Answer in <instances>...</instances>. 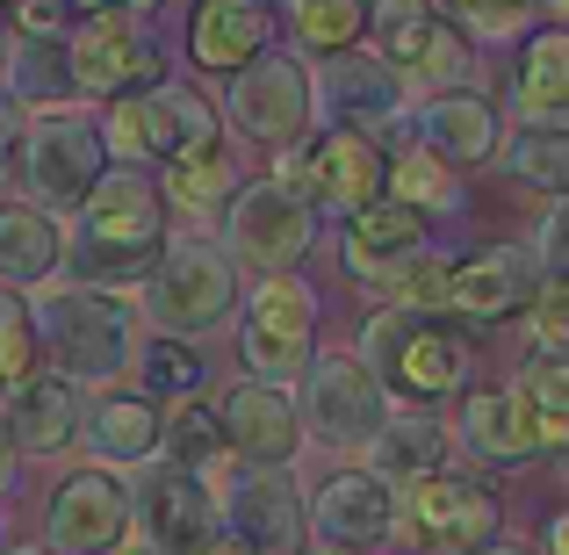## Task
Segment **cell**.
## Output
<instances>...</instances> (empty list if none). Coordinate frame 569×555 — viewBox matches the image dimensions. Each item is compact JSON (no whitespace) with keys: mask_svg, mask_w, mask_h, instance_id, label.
I'll return each mask as SVG.
<instances>
[{"mask_svg":"<svg viewBox=\"0 0 569 555\" xmlns=\"http://www.w3.org/2000/svg\"><path fill=\"white\" fill-rule=\"evenodd\" d=\"M231 310H238V267L217 238H181L144 275V318L159 325V339H181L188 347V339L231 325Z\"/></svg>","mask_w":569,"mask_h":555,"instance_id":"obj_4","label":"cell"},{"mask_svg":"<svg viewBox=\"0 0 569 555\" xmlns=\"http://www.w3.org/2000/svg\"><path fill=\"white\" fill-rule=\"evenodd\" d=\"M159 447H167L173 469L202 476V484L231 476V447H223V426H217V412H209L202 397H181L173 418H159Z\"/></svg>","mask_w":569,"mask_h":555,"instance_id":"obj_31","label":"cell"},{"mask_svg":"<svg viewBox=\"0 0 569 555\" xmlns=\"http://www.w3.org/2000/svg\"><path fill=\"white\" fill-rule=\"evenodd\" d=\"M109 174V145H101V123L80 109H43L37 123L22 130V188L37 195L29 209L58 217V209H80L87 188Z\"/></svg>","mask_w":569,"mask_h":555,"instance_id":"obj_6","label":"cell"},{"mask_svg":"<svg viewBox=\"0 0 569 555\" xmlns=\"http://www.w3.org/2000/svg\"><path fill=\"white\" fill-rule=\"evenodd\" d=\"M138 375L159 389V397H194V383H202V361H194L181 339H159V347L144 354V368H138Z\"/></svg>","mask_w":569,"mask_h":555,"instance_id":"obj_41","label":"cell"},{"mask_svg":"<svg viewBox=\"0 0 569 555\" xmlns=\"http://www.w3.org/2000/svg\"><path fill=\"white\" fill-rule=\"evenodd\" d=\"M130 527L152 534V555H202L217 542V490L202 476L173 469L167 455L144 462V476L130 484Z\"/></svg>","mask_w":569,"mask_h":555,"instance_id":"obj_12","label":"cell"},{"mask_svg":"<svg viewBox=\"0 0 569 555\" xmlns=\"http://www.w3.org/2000/svg\"><path fill=\"white\" fill-rule=\"evenodd\" d=\"M14 476H22V455H14V440H8V418H0V498L14 490Z\"/></svg>","mask_w":569,"mask_h":555,"instance_id":"obj_47","label":"cell"},{"mask_svg":"<svg viewBox=\"0 0 569 555\" xmlns=\"http://www.w3.org/2000/svg\"><path fill=\"white\" fill-rule=\"evenodd\" d=\"M411 527L426 534L432 548L469 555V548L498 542L505 505H498V490H490V484H476L469 469H432L426 484H411Z\"/></svg>","mask_w":569,"mask_h":555,"instance_id":"obj_17","label":"cell"},{"mask_svg":"<svg viewBox=\"0 0 569 555\" xmlns=\"http://www.w3.org/2000/svg\"><path fill=\"white\" fill-rule=\"evenodd\" d=\"M0 555H43V542H8Z\"/></svg>","mask_w":569,"mask_h":555,"instance_id":"obj_51","label":"cell"},{"mask_svg":"<svg viewBox=\"0 0 569 555\" xmlns=\"http://www.w3.org/2000/svg\"><path fill=\"white\" fill-rule=\"evenodd\" d=\"M389 202H403V209H418V217H447V209L461 202V188H455V174L440 167L432 152H418V145H403L397 159H389Z\"/></svg>","mask_w":569,"mask_h":555,"instance_id":"obj_36","label":"cell"},{"mask_svg":"<svg viewBox=\"0 0 569 555\" xmlns=\"http://www.w3.org/2000/svg\"><path fill=\"white\" fill-rule=\"evenodd\" d=\"M37 361H43V347H37V325H29V304L14 289H0V389L29 383Z\"/></svg>","mask_w":569,"mask_h":555,"instance_id":"obj_38","label":"cell"},{"mask_svg":"<svg viewBox=\"0 0 569 555\" xmlns=\"http://www.w3.org/2000/svg\"><path fill=\"white\" fill-rule=\"evenodd\" d=\"M0 548H8V542H0Z\"/></svg>","mask_w":569,"mask_h":555,"instance_id":"obj_53","label":"cell"},{"mask_svg":"<svg viewBox=\"0 0 569 555\" xmlns=\"http://www.w3.org/2000/svg\"><path fill=\"white\" fill-rule=\"evenodd\" d=\"M72 8H87V14H130V22H138V14H152L159 0H72Z\"/></svg>","mask_w":569,"mask_h":555,"instance_id":"obj_46","label":"cell"},{"mask_svg":"<svg viewBox=\"0 0 569 555\" xmlns=\"http://www.w3.org/2000/svg\"><path fill=\"white\" fill-rule=\"evenodd\" d=\"M505 167H512V181L556 195V202H569V130L556 123H533L512 138V152H505Z\"/></svg>","mask_w":569,"mask_h":555,"instance_id":"obj_37","label":"cell"},{"mask_svg":"<svg viewBox=\"0 0 569 555\" xmlns=\"http://www.w3.org/2000/svg\"><path fill=\"white\" fill-rule=\"evenodd\" d=\"M274 181L303 188L310 202H332L347 209V217H361L368 202H382V181H389V152L376 138H353V130H325V138H303L289 145V159H281Z\"/></svg>","mask_w":569,"mask_h":555,"instance_id":"obj_11","label":"cell"},{"mask_svg":"<svg viewBox=\"0 0 569 555\" xmlns=\"http://www.w3.org/2000/svg\"><path fill=\"white\" fill-rule=\"evenodd\" d=\"M66 267V231H58V217H43V209L29 202H8L0 209V289H43V281Z\"/></svg>","mask_w":569,"mask_h":555,"instance_id":"obj_28","label":"cell"},{"mask_svg":"<svg viewBox=\"0 0 569 555\" xmlns=\"http://www.w3.org/2000/svg\"><path fill=\"white\" fill-rule=\"evenodd\" d=\"M440 8L432 0H368V37H376V66H389L397 80H411L418 58L432 51V37H440Z\"/></svg>","mask_w":569,"mask_h":555,"instance_id":"obj_30","label":"cell"},{"mask_svg":"<svg viewBox=\"0 0 569 555\" xmlns=\"http://www.w3.org/2000/svg\"><path fill=\"white\" fill-rule=\"evenodd\" d=\"M144 555H152V548H144Z\"/></svg>","mask_w":569,"mask_h":555,"instance_id":"obj_52","label":"cell"},{"mask_svg":"<svg viewBox=\"0 0 569 555\" xmlns=\"http://www.w3.org/2000/svg\"><path fill=\"white\" fill-rule=\"evenodd\" d=\"M231 123L246 130L252 145L289 152V145H303V130L318 123V80L281 51L252 58V66L231 80Z\"/></svg>","mask_w":569,"mask_h":555,"instance_id":"obj_13","label":"cell"},{"mask_svg":"<svg viewBox=\"0 0 569 555\" xmlns=\"http://www.w3.org/2000/svg\"><path fill=\"white\" fill-rule=\"evenodd\" d=\"M512 397L527 404L533 418H541L548 455H562V447H569V354H533V361L519 368Z\"/></svg>","mask_w":569,"mask_h":555,"instance_id":"obj_35","label":"cell"},{"mask_svg":"<svg viewBox=\"0 0 569 555\" xmlns=\"http://www.w3.org/2000/svg\"><path fill=\"white\" fill-rule=\"evenodd\" d=\"M58 14H66V0H14L22 37H58Z\"/></svg>","mask_w":569,"mask_h":555,"instance_id":"obj_44","label":"cell"},{"mask_svg":"<svg viewBox=\"0 0 569 555\" xmlns=\"http://www.w3.org/2000/svg\"><path fill=\"white\" fill-rule=\"evenodd\" d=\"M202 555H252V548H238V542H223V534H217V542H209Z\"/></svg>","mask_w":569,"mask_h":555,"instance_id":"obj_50","label":"cell"},{"mask_svg":"<svg viewBox=\"0 0 569 555\" xmlns=\"http://www.w3.org/2000/svg\"><path fill=\"white\" fill-rule=\"evenodd\" d=\"M533 260L548 267V275H569V202L548 209V224H541V246H533Z\"/></svg>","mask_w":569,"mask_h":555,"instance_id":"obj_43","label":"cell"},{"mask_svg":"<svg viewBox=\"0 0 569 555\" xmlns=\"http://www.w3.org/2000/svg\"><path fill=\"white\" fill-rule=\"evenodd\" d=\"M361 368L376 375L382 389L411 404L455 397L469 383V347L447 318H426V310H376L361 333Z\"/></svg>","mask_w":569,"mask_h":555,"instance_id":"obj_3","label":"cell"},{"mask_svg":"<svg viewBox=\"0 0 569 555\" xmlns=\"http://www.w3.org/2000/svg\"><path fill=\"white\" fill-rule=\"evenodd\" d=\"M447 8H455L461 22L476 29V37H490V43H498V37H519V22H527V8H533V0H447Z\"/></svg>","mask_w":569,"mask_h":555,"instance_id":"obj_42","label":"cell"},{"mask_svg":"<svg viewBox=\"0 0 569 555\" xmlns=\"http://www.w3.org/2000/svg\"><path fill=\"white\" fill-rule=\"evenodd\" d=\"M130 542V484L116 469H80L58 484L43 519V555H123Z\"/></svg>","mask_w":569,"mask_h":555,"instance_id":"obj_15","label":"cell"},{"mask_svg":"<svg viewBox=\"0 0 569 555\" xmlns=\"http://www.w3.org/2000/svg\"><path fill=\"white\" fill-rule=\"evenodd\" d=\"M72 95V58L66 37H14L8 51V101H66Z\"/></svg>","mask_w":569,"mask_h":555,"instance_id":"obj_34","label":"cell"},{"mask_svg":"<svg viewBox=\"0 0 569 555\" xmlns=\"http://www.w3.org/2000/svg\"><path fill=\"white\" fill-rule=\"evenodd\" d=\"M368 462H376V484L389 490H411V484H426L432 469H447V418H432V412H389L382 418V433L368 440Z\"/></svg>","mask_w":569,"mask_h":555,"instance_id":"obj_26","label":"cell"},{"mask_svg":"<svg viewBox=\"0 0 569 555\" xmlns=\"http://www.w3.org/2000/svg\"><path fill=\"white\" fill-rule=\"evenodd\" d=\"M411 130H418V152H432L447 174L455 167H483V159H498V138H505V123H498V109H490V95H476V87H455V95H432L426 109L411 116Z\"/></svg>","mask_w":569,"mask_h":555,"instance_id":"obj_21","label":"cell"},{"mask_svg":"<svg viewBox=\"0 0 569 555\" xmlns=\"http://www.w3.org/2000/svg\"><path fill=\"white\" fill-rule=\"evenodd\" d=\"M238 347H246L252 383L289 389V375L318 361V289L303 275H267L238 318Z\"/></svg>","mask_w":569,"mask_h":555,"instance_id":"obj_7","label":"cell"},{"mask_svg":"<svg viewBox=\"0 0 569 555\" xmlns=\"http://www.w3.org/2000/svg\"><path fill=\"white\" fill-rule=\"evenodd\" d=\"M223 195H238V167H231V152H223L217 138L159 167V202H173V209H194V217H202V209L223 202Z\"/></svg>","mask_w":569,"mask_h":555,"instance_id":"obj_32","label":"cell"},{"mask_svg":"<svg viewBox=\"0 0 569 555\" xmlns=\"http://www.w3.org/2000/svg\"><path fill=\"white\" fill-rule=\"evenodd\" d=\"M318 224H325V209L310 202L303 188H289V181L267 174V181H246L231 195L223 252H231V267L252 260L260 275H296V260L318 246Z\"/></svg>","mask_w":569,"mask_h":555,"instance_id":"obj_5","label":"cell"},{"mask_svg":"<svg viewBox=\"0 0 569 555\" xmlns=\"http://www.w3.org/2000/svg\"><path fill=\"white\" fill-rule=\"evenodd\" d=\"M217 527H223V542H238V548H252V555H303V542H310L303 490L289 484V469L223 476Z\"/></svg>","mask_w":569,"mask_h":555,"instance_id":"obj_14","label":"cell"},{"mask_svg":"<svg viewBox=\"0 0 569 555\" xmlns=\"http://www.w3.org/2000/svg\"><path fill=\"white\" fill-rule=\"evenodd\" d=\"M281 14L310 58H347L368 37V0H281Z\"/></svg>","mask_w":569,"mask_h":555,"instance_id":"obj_33","label":"cell"},{"mask_svg":"<svg viewBox=\"0 0 569 555\" xmlns=\"http://www.w3.org/2000/svg\"><path fill=\"white\" fill-rule=\"evenodd\" d=\"M303 519L325 542V555H361V548L389 542V527H397V490L376 484L368 469H339V476L318 484V498L303 505Z\"/></svg>","mask_w":569,"mask_h":555,"instance_id":"obj_18","label":"cell"},{"mask_svg":"<svg viewBox=\"0 0 569 555\" xmlns=\"http://www.w3.org/2000/svg\"><path fill=\"white\" fill-rule=\"evenodd\" d=\"M80 440L94 447V469H144L159 455V404L144 397H101L80 418Z\"/></svg>","mask_w":569,"mask_h":555,"instance_id":"obj_27","label":"cell"},{"mask_svg":"<svg viewBox=\"0 0 569 555\" xmlns=\"http://www.w3.org/2000/svg\"><path fill=\"white\" fill-rule=\"evenodd\" d=\"M440 281H447V260H432V252H418V260H403L397 275H382L389 289V310H440Z\"/></svg>","mask_w":569,"mask_h":555,"instance_id":"obj_40","label":"cell"},{"mask_svg":"<svg viewBox=\"0 0 569 555\" xmlns=\"http://www.w3.org/2000/svg\"><path fill=\"white\" fill-rule=\"evenodd\" d=\"M14 152H22V116H14V101L0 95V174L14 167Z\"/></svg>","mask_w":569,"mask_h":555,"instance_id":"obj_45","label":"cell"},{"mask_svg":"<svg viewBox=\"0 0 569 555\" xmlns=\"http://www.w3.org/2000/svg\"><path fill=\"white\" fill-rule=\"evenodd\" d=\"M159 238H167V202L144 167H109L80 202V231H72L66 260L80 267V289H109L152 267Z\"/></svg>","mask_w":569,"mask_h":555,"instance_id":"obj_1","label":"cell"},{"mask_svg":"<svg viewBox=\"0 0 569 555\" xmlns=\"http://www.w3.org/2000/svg\"><path fill=\"white\" fill-rule=\"evenodd\" d=\"M8 440H14V455H58V447H72L80 440V418H87V404H80V389L66 383V375H29V383H14L8 389Z\"/></svg>","mask_w":569,"mask_h":555,"instance_id":"obj_23","label":"cell"},{"mask_svg":"<svg viewBox=\"0 0 569 555\" xmlns=\"http://www.w3.org/2000/svg\"><path fill=\"white\" fill-rule=\"evenodd\" d=\"M469 555H527L519 542H483V548H469Z\"/></svg>","mask_w":569,"mask_h":555,"instance_id":"obj_49","label":"cell"},{"mask_svg":"<svg viewBox=\"0 0 569 555\" xmlns=\"http://www.w3.org/2000/svg\"><path fill=\"white\" fill-rule=\"evenodd\" d=\"M461 440H469L483 462H505V469H512V462L548 455L541 418H533L512 389H476V397L461 404Z\"/></svg>","mask_w":569,"mask_h":555,"instance_id":"obj_25","label":"cell"},{"mask_svg":"<svg viewBox=\"0 0 569 555\" xmlns=\"http://www.w3.org/2000/svg\"><path fill=\"white\" fill-rule=\"evenodd\" d=\"M318 109H325V130H353V138H389L403 116V80L376 58H332V72H325L318 87Z\"/></svg>","mask_w":569,"mask_h":555,"instance_id":"obj_20","label":"cell"},{"mask_svg":"<svg viewBox=\"0 0 569 555\" xmlns=\"http://www.w3.org/2000/svg\"><path fill=\"white\" fill-rule=\"evenodd\" d=\"M209 138H217V109L181 80H159L130 101H109V123H101V145L123 152V167H138V159L167 167V159H181Z\"/></svg>","mask_w":569,"mask_h":555,"instance_id":"obj_8","label":"cell"},{"mask_svg":"<svg viewBox=\"0 0 569 555\" xmlns=\"http://www.w3.org/2000/svg\"><path fill=\"white\" fill-rule=\"evenodd\" d=\"M223 426V447L252 469H289L296 447H303V418H296V397L274 383H238L217 412Z\"/></svg>","mask_w":569,"mask_h":555,"instance_id":"obj_19","label":"cell"},{"mask_svg":"<svg viewBox=\"0 0 569 555\" xmlns=\"http://www.w3.org/2000/svg\"><path fill=\"white\" fill-rule=\"evenodd\" d=\"M411 80H418V87H432V95H455V87H469V80H476V51H469V37L447 22L440 37H432V51L418 58ZM411 80H403V87H411Z\"/></svg>","mask_w":569,"mask_h":555,"instance_id":"obj_39","label":"cell"},{"mask_svg":"<svg viewBox=\"0 0 569 555\" xmlns=\"http://www.w3.org/2000/svg\"><path fill=\"white\" fill-rule=\"evenodd\" d=\"M66 58H72V87L94 101H130L167 80L159 37L144 22H130V14H87L80 37H66Z\"/></svg>","mask_w":569,"mask_h":555,"instance_id":"obj_10","label":"cell"},{"mask_svg":"<svg viewBox=\"0 0 569 555\" xmlns=\"http://www.w3.org/2000/svg\"><path fill=\"white\" fill-rule=\"evenodd\" d=\"M512 101L533 123H569V29H533L512 66Z\"/></svg>","mask_w":569,"mask_h":555,"instance_id":"obj_29","label":"cell"},{"mask_svg":"<svg viewBox=\"0 0 569 555\" xmlns=\"http://www.w3.org/2000/svg\"><path fill=\"white\" fill-rule=\"evenodd\" d=\"M29 325H37V347L51 354V368L66 383H116L138 361V318L109 289H80V281L43 289L29 304Z\"/></svg>","mask_w":569,"mask_h":555,"instance_id":"obj_2","label":"cell"},{"mask_svg":"<svg viewBox=\"0 0 569 555\" xmlns=\"http://www.w3.org/2000/svg\"><path fill=\"white\" fill-rule=\"evenodd\" d=\"M274 43V0H194L188 14V51L202 72H246Z\"/></svg>","mask_w":569,"mask_h":555,"instance_id":"obj_22","label":"cell"},{"mask_svg":"<svg viewBox=\"0 0 569 555\" xmlns=\"http://www.w3.org/2000/svg\"><path fill=\"white\" fill-rule=\"evenodd\" d=\"M533 289H541V260H533L527 246H483V252L447 267L440 310L461 318V325H505L533 304Z\"/></svg>","mask_w":569,"mask_h":555,"instance_id":"obj_16","label":"cell"},{"mask_svg":"<svg viewBox=\"0 0 569 555\" xmlns=\"http://www.w3.org/2000/svg\"><path fill=\"white\" fill-rule=\"evenodd\" d=\"M426 246H432V217L389 202V195H382V202H368L361 217H347V267H353V275H368V281L397 275V267L418 260Z\"/></svg>","mask_w":569,"mask_h":555,"instance_id":"obj_24","label":"cell"},{"mask_svg":"<svg viewBox=\"0 0 569 555\" xmlns=\"http://www.w3.org/2000/svg\"><path fill=\"white\" fill-rule=\"evenodd\" d=\"M548 555H569V513L556 519V527H548Z\"/></svg>","mask_w":569,"mask_h":555,"instance_id":"obj_48","label":"cell"},{"mask_svg":"<svg viewBox=\"0 0 569 555\" xmlns=\"http://www.w3.org/2000/svg\"><path fill=\"white\" fill-rule=\"evenodd\" d=\"M303 433H318L339 455H368V440L389 418V389L361 368V354H318L303 368V404H296Z\"/></svg>","mask_w":569,"mask_h":555,"instance_id":"obj_9","label":"cell"}]
</instances>
